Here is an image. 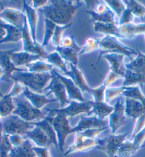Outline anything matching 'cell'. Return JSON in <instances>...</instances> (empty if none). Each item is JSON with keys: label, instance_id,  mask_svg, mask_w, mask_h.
Listing matches in <instances>:
<instances>
[{"label": "cell", "instance_id": "obj_46", "mask_svg": "<svg viewBox=\"0 0 145 157\" xmlns=\"http://www.w3.org/2000/svg\"><path fill=\"white\" fill-rule=\"evenodd\" d=\"M109 129L108 126L104 128H93V129H89L85 131L81 132L86 139L90 140H96V137L101 135L102 132L106 131Z\"/></svg>", "mask_w": 145, "mask_h": 157}, {"label": "cell", "instance_id": "obj_9", "mask_svg": "<svg viewBox=\"0 0 145 157\" xmlns=\"http://www.w3.org/2000/svg\"><path fill=\"white\" fill-rule=\"evenodd\" d=\"M0 20L22 30L26 22V14L15 8H5L0 13Z\"/></svg>", "mask_w": 145, "mask_h": 157}, {"label": "cell", "instance_id": "obj_1", "mask_svg": "<svg viewBox=\"0 0 145 157\" xmlns=\"http://www.w3.org/2000/svg\"><path fill=\"white\" fill-rule=\"evenodd\" d=\"M49 3L39 11L45 16V18L58 25L71 24L76 11L82 6V1L71 0H52Z\"/></svg>", "mask_w": 145, "mask_h": 157}, {"label": "cell", "instance_id": "obj_8", "mask_svg": "<svg viewBox=\"0 0 145 157\" xmlns=\"http://www.w3.org/2000/svg\"><path fill=\"white\" fill-rule=\"evenodd\" d=\"M114 106V110L109 116L108 127L111 128L113 135L118 131V129L125 124L126 115L125 110V104L120 97H118Z\"/></svg>", "mask_w": 145, "mask_h": 157}, {"label": "cell", "instance_id": "obj_13", "mask_svg": "<svg viewBox=\"0 0 145 157\" xmlns=\"http://www.w3.org/2000/svg\"><path fill=\"white\" fill-rule=\"evenodd\" d=\"M46 90H50V94L53 93L54 94L57 100L60 103L61 106H66L70 103L65 86L62 82L54 75L53 79L50 82Z\"/></svg>", "mask_w": 145, "mask_h": 157}, {"label": "cell", "instance_id": "obj_51", "mask_svg": "<svg viewBox=\"0 0 145 157\" xmlns=\"http://www.w3.org/2000/svg\"><path fill=\"white\" fill-rule=\"evenodd\" d=\"M110 9H111L107 5L105 1H98L91 11H94V13L97 14H103L108 11Z\"/></svg>", "mask_w": 145, "mask_h": 157}, {"label": "cell", "instance_id": "obj_5", "mask_svg": "<svg viewBox=\"0 0 145 157\" xmlns=\"http://www.w3.org/2000/svg\"><path fill=\"white\" fill-rule=\"evenodd\" d=\"M4 134L7 135H19L26 136L27 133L35 128L34 123L27 122L18 116L11 114L1 118Z\"/></svg>", "mask_w": 145, "mask_h": 157}, {"label": "cell", "instance_id": "obj_35", "mask_svg": "<svg viewBox=\"0 0 145 157\" xmlns=\"http://www.w3.org/2000/svg\"><path fill=\"white\" fill-rule=\"evenodd\" d=\"M145 83V76L139 73L133 72L132 71H126L124 76V81L122 86L131 87L136 84H143Z\"/></svg>", "mask_w": 145, "mask_h": 157}, {"label": "cell", "instance_id": "obj_7", "mask_svg": "<svg viewBox=\"0 0 145 157\" xmlns=\"http://www.w3.org/2000/svg\"><path fill=\"white\" fill-rule=\"evenodd\" d=\"M128 132L121 135H112L103 139H99V145L96 149L103 151L109 157H115L116 154L124 142Z\"/></svg>", "mask_w": 145, "mask_h": 157}, {"label": "cell", "instance_id": "obj_60", "mask_svg": "<svg viewBox=\"0 0 145 157\" xmlns=\"http://www.w3.org/2000/svg\"><path fill=\"white\" fill-rule=\"evenodd\" d=\"M3 135H4V132H3V128H2V122L0 121V144L2 141V138H3Z\"/></svg>", "mask_w": 145, "mask_h": 157}, {"label": "cell", "instance_id": "obj_43", "mask_svg": "<svg viewBox=\"0 0 145 157\" xmlns=\"http://www.w3.org/2000/svg\"><path fill=\"white\" fill-rule=\"evenodd\" d=\"M126 89V87H107L105 91V101L108 103L113 99L119 97L120 95H123V92Z\"/></svg>", "mask_w": 145, "mask_h": 157}, {"label": "cell", "instance_id": "obj_48", "mask_svg": "<svg viewBox=\"0 0 145 157\" xmlns=\"http://www.w3.org/2000/svg\"><path fill=\"white\" fill-rule=\"evenodd\" d=\"M135 16L133 15V13L129 9L126 8L124 12L123 13L122 15L120 17V20L118 23V26L121 25H129L131 24L134 20Z\"/></svg>", "mask_w": 145, "mask_h": 157}, {"label": "cell", "instance_id": "obj_22", "mask_svg": "<svg viewBox=\"0 0 145 157\" xmlns=\"http://www.w3.org/2000/svg\"><path fill=\"white\" fill-rule=\"evenodd\" d=\"M0 27L4 28L6 32V36L0 40V44L18 42L22 40V30L4 23L1 20H0Z\"/></svg>", "mask_w": 145, "mask_h": 157}, {"label": "cell", "instance_id": "obj_21", "mask_svg": "<svg viewBox=\"0 0 145 157\" xmlns=\"http://www.w3.org/2000/svg\"><path fill=\"white\" fill-rule=\"evenodd\" d=\"M55 51L58 52L62 58L66 62H68L69 64L77 66L78 56L81 51V47L77 46V44L75 43L72 47H69V48H65V47L59 46L56 47Z\"/></svg>", "mask_w": 145, "mask_h": 157}, {"label": "cell", "instance_id": "obj_11", "mask_svg": "<svg viewBox=\"0 0 145 157\" xmlns=\"http://www.w3.org/2000/svg\"><path fill=\"white\" fill-rule=\"evenodd\" d=\"M52 73L62 82L66 89L69 99L79 102L87 101L84 97H83L82 92L81 91V90L77 86V85L73 82V80L70 78H66L65 76L62 75L54 69L52 71Z\"/></svg>", "mask_w": 145, "mask_h": 157}, {"label": "cell", "instance_id": "obj_45", "mask_svg": "<svg viewBox=\"0 0 145 157\" xmlns=\"http://www.w3.org/2000/svg\"><path fill=\"white\" fill-rule=\"evenodd\" d=\"M14 147L9 141V135L4 134L2 141L0 144V157H9V153Z\"/></svg>", "mask_w": 145, "mask_h": 157}, {"label": "cell", "instance_id": "obj_53", "mask_svg": "<svg viewBox=\"0 0 145 157\" xmlns=\"http://www.w3.org/2000/svg\"><path fill=\"white\" fill-rule=\"evenodd\" d=\"M121 77L120 75H118V74H116L115 73L113 72V71H110L107 75L106 76L105 79H104L103 82V85L104 87H106V88L108 87L109 85L112 84V83L115 82L116 80H118L119 78H120Z\"/></svg>", "mask_w": 145, "mask_h": 157}, {"label": "cell", "instance_id": "obj_33", "mask_svg": "<svg viewBox=\"0 0 145 157\" xmlns=\"http://www.w3.org/2000/svg\"><path fill=\"white\" fill-rule=\"evenodd\" d=\"M142 147L137 146L132 141H126L123 143L116 154L115 157H132Z\"/></svg>", "mask_w": 145, "mask_h": 157}, {"label": "cell", "instance_id": "obj_26", "mask_svg": "<svg viewBox=\"0 0 145 157\" xmlns=\"http://www.w3.org/2000/svg\"><path fill=\"white\" fill-rule=\"evenodd\" d=\"M99 145V140H90L86 139L84 142H81L79 144H72L68 147L65 153L64 154L65 156L70 155V154L78 153V152H82L88 151L89 149L96 148Z\"/></svg>", "mask_w": 145, "mask_h": 157}, {"label": "cell", "instance_id": "obj_56", "mask_svg": "<svg viewBox=\"0 0 145 157\" xmlns=\"http://www.w3.org/2000/svg\"><path fill=\"white\" fill-rule=\"evenodd\" d=\"M76 43L74 39V37L72 35H67L62 38V40L60 47H65V48H69V47H72Z\"/></svg>", "mask_w": 145, "mask_h": 157}, {"label": "cell", "instance_id": "obj_12", "mask_svg": "<svg viewBox=\"0 0 145 157\" xmlns=\"http://www.w3.org/2000/svg\"><path fill=\"white\" fill-rule=\"evenodd\" d=\"M15 49L8 51H0V68L4 73V76L11 79V75L15 72H27L26 69L16 67L11 59V55Z\"/></svg>", "mask_w": 145, "mask_h": 157}, {"label": "cell", "instance_id": "obj_18", "mask_svg": "<svg viewBox=\"0 0 145 157\" xmlns=\"http://www.w3.org/2000/svg\"><path fill=\"white\" fill-rule=\"evenodd\" d=\"M125 110L127 117L137 119L145 113V105L141 101L125 98Z\"/></svg>", "mask_w": 145, "mask_h": 157}, {"label": "cell", "instance_id": "obj_25", "mask_svg": "<svg viewBox=\"0 0 145 157\" xmlns=\"http://www.w3.org/2000/svg\"><path fill=\"white\" fill-rule=\"evenodd\" d=\"M94 31L105 34V35L115 36L118 38H122L118 23H94Z\"/></svg>", "mask_w": 145, "mask_h": 157}, {"label": "cell", "instance_id": "obj_10", "mask_svg": "<svg viewBox=\"0 0 145 157\" xmlns=\"http://www.w3.org/2000/svg\"><path fill=\"white\" fill-rule=\"evenodd\" d=\"M94 105V101H87L84 102H79L77 101H71L68 106L62 109H55L57 111L65 114L66 117L73 118L81 113H91V109Z\"/></svg>", "mask_w": 145, "mask_h": 157}, {"label": "cell", "instance_id": "obj_38", "mask_svg": "<svg viewBox=\"0 0 145 157\" xmlns=\"http://www.w3.org/2000/svg\"><path fill=\"white\" fill-rule=\"evenodd\" d=\"M125 98H129L141 101L145 105V95L142 92L139 86L126 87V89L123 94Z\"/></svg>", "mask_w": 145, "mask_h": 157}, {"label": "cell", "instance_id": "obj_39", "mask_svg": "<svg viewBox=\"0 0 145 157\" xmlns=\"http://www.w3.org/2000/svg\"><path fill=\"white\" fill-rule=\"evenodd\" d=\"M123 2L125 4L126 8L129 9L132 12L133 15L139 18L141 20H143L145 16V6L144 5L135 0H125Z\"/></svg>", "mask_w": 145, "mask_h": 157}, {"label": "cell", "instance_id": "obj_14", "mask_svg": "<svg viewBox=\"0 0 145 157\" xmlns=\"http://www.w3.org/2000/svg\"><path fill=\"white\" fill-rule=\"evenodd\" d=\"M106 123L105 121L99 119L96 116H91V117H82L77 125L75 127L72 128V133L82 132L85 130L93 129V128H99L107 127Z\"/></svg>", "mask_w": 145, "mask_h": 157}, {"label": "cell", "instance_id": "obj_36", "mask_svg": "<svg viewBox=\"0 0 145 157\" xmlns=\"http://www.w3.org/2000/svg\"><path fill=\"white\" fill-rule=\"evenodd\" d=\"M26 68L28 72L36 73L52 72V71L54 69L53 66L51 64L45 62L40 59L28 64V66H26Z\"/></svg>", "mask_w": 145, "mask_h": 157}, {"label": "cell", "instance_id": "obj_40", "mask_svg": "<svg viewBox=\"0 0 145 157\" xmlns=\"http://www.w3.org/2000/svg\"><path fill=\"white\" fill-rule=\"evenodd\" d=\"M45 34L43 37V40L42 42V47H46L48 45L50 40H52L54 33V30L56 28V24L54 23L53 21L48 20V19L45 18Z\"/></svg>", "mask_w": 145, "mask_h": 157}, {"label": "cell", "instance_id": "obj_30", "mask_svg": "<svg viewBox=\"0 0 145 157\" xmlns=\"http://www.w3.org/2000/svg\"><path fill=\"white\" fill-rule=\"evenodd\" d=\"M127 70L139 73L145 76V54L137 51V55L130 63L125 64Z\"/></svg>", "mask_w": 145, "mask_h": 157}, {"label": "cell", "instance_id": "obj_31", "mask_svg": "<svg viewBox=\"0 0 145 157\" xmlns=\"http://www.w3.org/2000/svg\"><path fill=\"white\" fill-rule=\"evenodd\" d=\"M22 42L23 51L33 54L37 42L33 41L27 21L25 23L24 27L22 29Z\"/></svg>", "mask_w": 145, "mask_h": 157}, {"label": "cell", "instance_id": "obj_61", "mask_svg": "<svg viewBox=\"0 0 145 157\" xmlns=\"http://www.w3.org/2000/svg\"><path fill=\"white\" fill-rule=\"evenodd\" d=\"M4 76V73H3V71H2V70L1 69V68H0V79H1V78L3 77ZM4 97V95H3V94L1 92V91H0V97H1V98H2V97Z\"/></svg>", "mask_w": 145, "mask_h": 157}, {"label": "cell", "instance_id": "obj_19", "mask_svg": "<svg viewBox=\"0 0 145 157\" xmlns=\"http://www.w3.org/2000/svg\"><path fill=\"white\" fill-rule=\"evenodd\" d=\"M11 59L14 65L16 67H21V66H26L28 64L31 63L34 61L41 59L40 56L35 55L26 52H16L14 51L11 55Z\"/></svg>", "mask_w": 145, "mask_h": 157}, {"label": "cell", "instance_id": "obj_50", "mask_svg": "<svg viewBox=\"0 0 145 157\" xmlns=\"http://www.w3.org/2000/svg\"><path fill=\"white\" fill-rule=\"evenodd\" d=\"M25 86H23L22 84H21L19 82H14V85H13L12 89L11 90V91L9 92L8 94L9 96L12 97H19L21 94H23V91H24Z\"/></svg>", "mask_w": 145, "mask_h": 157}, {"label": "cell", "instance_id": "obj_57", "mask_svg": "<svg viewBox=\"0 0 145 157\" xmlns=\"http://www.w3.org/2000/svg\"><path fill=\"white\" fill-rule=\"evenodd\" d=\"M32 2V7L35 10H38V9L43 8L44 6H47L49 3V1L47 0H34Z\"/></svg>", "mask_w": 145, "mask_h": 157}, {"label": "cell", "instance_id": "obj_16", "mask_svg": "<svg viewBox=\"0 0 145 157\" xmlns=\"http://www.w3.org/2000/svg\"><path fill=\"white\" fill-rule=\"evenodd\" d=\"M50 94V92L47 93L46 94L35 93V92H32L31 90H30L28 87H26L24 91L23 92V96L32 104V105L34 106L35 108L39 109V110H40L42 108H43V106H46L47 104L58 101L56 99H47V96H48Z\"/></svg>", "mask_w": 145, "mask_h": 157}, {"label": "cell", "instance_id": "obj_2", "mask_svg": "<svg viewBox=\"0 0 145 157\" xmlns=\"http://www.w3.org/2000/svg\"><path fill=\"white\" fill-rule=\"evenodd\" d=\"M53 78L52 72L36 73L29 72H15L11 79L28 87L32 92L41 94Z\"/></svg>", "mask_w": 145, "mask_h": 157}, {"label": "cell", "instance_id": "obj_49", "mask_svg": "<svg viewBox=\"0 0 145 157\" xmlns=\"http://www.w3.org/2000/svg\"><path fill=\"white\" fill-rule=\"evenodd\" d=\"M145 127V113L143 114L142 116H140L137 118L135 123V127L133 128L132 133V139L136 136L138 133L141 131Z\"/></svg>", "mask_w": 145, "mask_h": 157}, {"label": "cell", "instance_id": "obj_34", "mask_svg": "<svg viewBox=\"0 0 145 157\" xmlns=\"http://www.w3.org/2000/svg\"><path fill=\"white\" fill-rule=\"evenodd\" d=\"M86 12L91 16V21L94 23L99 22L104 23H115V14L113 13V11L110 9L108 11L103 14H97L94 13V11H87Z\"/></svg>", "mask_w": 145, "mask_h": 157}, {"label": "cell", "instance_id": "obj_41", "mask_svg": "<svg viewBox=\"0 0 145 157\" xmlns=\"http://www.w3.org/2000/svg\"><path fill=\"white\" fill-rule=\"evenodd\" d=\"M100 39L96 37H88L85 40L84 45L81 47V51L79 54V55H82L84 54H88L90 52H94L97 49H99Z\"/></svg>", "mask_w": 145, "mask_h": 157}, {"label": "cell", "instance_id": "obj_52", "mask_svg": "<svg viewBox=\"0 0 145 157\" xmlns=\"http://www.w3.org/2000/svg\"><path fill=\"white\" fill-rule=\"evenodd\" d=\"M9 141H10L11 144H12L14 147L20 146V145L24 143V142L27 140L25 136H22V135H9Z\"/></svg>", "mask_w": 145, "mask_h": 157}, {"label": "cell", "instance_id": "obj_4", "mask_svg": "<svg viewBox=\"0 0 145 157\" xmlns=\"http://www.w3.org/2000/svg\"><path fill=\"white\" fill-rule=\"evenodd\" d=\"M100 52L98 61L99 62L101 56L106 54H120L126 56L132 60V55H137V51L125 46L118 40V38L115 36L105 35L103 38L100 39L99 42Z\"/></svg>", "mask_w": 145, "mask_h": 157}, {"label": "cell", "instance_id": "obj_63", "mask_svg": "<svg viewBox=\"0 0 145 157\" xmlns=\"http://www.w3.org/2000/svg\"><path fill=\"white\" fill-rule=\"evenodd\" d=\"M144 36H145V33H144Z\"/></svg>", "mask_w": 145, "mask_h": 157}, {"label": "cell", "instance_id": "obj_44", "mask_svg": "<svg viewBox=\"0 0 145 157\" xmlns=\"http://www.w3.org/2000/svg\"><path fill=\"white\" fill-rule=\"evenodd\" d=\"M105 2L109 8L113 11V13L115 15L118 16L119 17H120L126 9V6L123 1H120V0H107V1H105Z\"/></svg>", "mask_w": 145, "mask_h": 157}, {"label": "cell", "instance_id": "obj_27", "mask_svg": "<svg viewBox=\"0 0 145 157\" xmlns=\"http://www.w3.org/2000/svg\"><path fill=\"white\" fill-rule=\"evenodd\" d=\"M33 146L27 139L20 146L14 147L9 153V157H36L35 152L33 150Z\"/></svg>", "mask_w": 145, "mask_h": 157}, {"label": "cell", "instance_id": "obj_32", "mask_svg": "<svg viewBox=\"0 0 145 157\" xmlns=\"http://www.w3.org/2000/svg\"><path fill=\"white\" fill-rule=\"evenodd\" d=\"M16 109L13 98L7 94L0 99V114L2 118L11 115Z\"/></svg>", "mask_w": 145, "mask_h": 157}, {"label": "cell", "instance_id": "obj_37", "mask_svg": "<svg viewBox=\"0 0 145 157\" xmlns=\"http://www.w3.org/2000/svg\"><path fill=\"white\" fill-rule=\"evenodd\" d=\"M45 59H46L47 63L51 64L53 66H54L59 68V69L63 71L64 73L68 71L65 60L62 58V56L59 55L58 52L54 51L50 54H48Z\"/></svg>", "mask_w": 145, "mask_h": 157}, {"label": "cell", "instance_id": "obj_59", "mask_svg": "<svg viewBox=\"0 0 145 157\" xmlns=\"http://www.w3.org/2000/svg\"><path fill=\"white\" fill-rule=\"evenodd\" d=\"M6 30L2 28V27H0V40L3 39V38L6 36Z\"/></svg>", "mask_w": 145, "mask_h": 157}, {"label": "cell", "instance_id": "obj_20", "mask_svg": "<svg viewBox=\"0 0 145 157\" xmlns=\"http://www.w3.org/2000/svg\"><path fill=\"white\" fill-rule=\"evenodd\" d=\"M23 8L26 13V16L30 34H31L33 41L37 42L36 33L38 21V16L37 11L33 9L31 6H30L29 4H28L26 1H23Z\"/></svg>", "mask_w": 145, "mask_h": 157}, {"label": "cell", "instance_id": "obj_54", "mask_svg": "<svg viewBox=\"0 0 145 157\" xmlns=\"http://www.w3.org/2000/svg\"><path fill=\"white\" fill-rule=\"evenodd\" d=\"M33 150L35 152L36 157H53L48 147H33Z\"/></svg>", "mask_w": 145, "mask_h": 157}, {"label": "cell", "instance_id": "obj_58", "mask_svg": "<svg viewBox=\"0 0 145 157\" xmlns=\"http://www.w3.org/2000/svg\"><path fill=\"white\" fill-rule=\"evenodd\" d=\"M85 140H86V138H85V137L83 136V135L81 132L75 133V140H74L73 144H79V143H81V142H84Z\"/></svg>", "mask_w": 145, "mask_h": 157}, {"label": "cell", "instance_id": "obj_15", "mask_svg": "<svg viewBox=\"0 0 145 157\" xmlns=\"http://www.w3.org/2000/svg\"><path fill=\"white\" fill-rule=\"evenodd\" d=\"M124 55L120 54H106L103 57L110 64L111 71L120 75L121 78H124L126 73L125 64H124Z\"/></svg>", "mask_w": 145, "mask_h": 157}, {"label": "cell", "instance_id": "obj_17", "mask_svg": "<svg viewBox=\"0 0 145 157\" xmlns=\"http://www.w3.org/2000/svg\"><path fill=\"white\" fill-rule=\"evenodd\" d=\"M70 70L65 73V75L70 77L82 92H86L91 94L93 88L90 87L89 85L87 84V80L85 79L84 75H83L82 71L77 68V66L70 64Z\"/></svg>", "mask_w": 145, "mask_h": 157}, {"label": "cell", "instance_id": "obj_55", "mask_svg": "<svg viewBox=\"0 0 145 157\" xmlns=\"http://www.w3.org/2000/svg\"><path fill=\"white\" fill-rule=\"evenodd\" d=\"M132 142L137 146L143 147V144L145 142V127L132 139Z\"/></svg>", "mask_w": 145, "mask_h": 157}, {"label": "cell", "instance_id": "obj_29", "mask_svg": "<svg viewBox=\"0 0 145 157\" xmlns=\"http://www.w3.org/2000/svg\"><path fill=\"white\" fill-rule=\"evenodd\" d=\"M33 123H34V125L40 127L42 130H43L47 137H48L50 142V145H54L57 150H58V137H57V134L55 131H54L53 127L50 124V123L44 118L42 120Z\"/></svg>", "mask_w": 145, "mask_h": 157}, {"label": "cell", "instance_id": "obj_42", "mask_svg": "<svg viewBox=\"0 0 145 157\" xmlns=\"http://www.w3.org/2000/svg\"><path fill=\"white\" fill-rule=\"evenodd\" d=\"M72 25V23L71 24H69L67 25H56L55 30H54V35L52 38V44L54 47H58L60 46L62 40V35L64 32L65 31L66 29L70 28Z\"/></svg>", "mask_w": 145, "mask_h": 157}, {"label": "cell", "instance_id": "obj_23", "mask_svg": "<svg viewBox=\"0 0 145 157\" xmlns=\"http://www.w3.org/2000/svg\"><path fill=\"white\" fill-rule=\"evenodd\" d=\"M27 139L31 140L39 147H48L50 142L45 132L40 127L35 125V128L26 135Z\"/></svg>", "mask_w": 145, "mask_h": 157}, {"label": "cell", "instance_id": "obj_6", "mask_svg": "<svg viewBox=\"0 0 145 157\" xmlns=\"http://www.w3.org/2000/svg\"><path fill=\"white\" fill-rule=\"evenodd\" d=\"M14 102L16 109L12 114L18 116L23 121L33 123V121L45 118L43 112L35 108L23 95L16 97Z\"/></svg>", "mask_w": 145, "mask_h": 157}, {"label": "cell", "instance_id": "obj_28", "mask_svg": "<svg viewBox=\"0 0 145 157\" xmlns=\"http://www.w3.org/2000/svg\"><path fill=\"white\" fill-rule=\"evenodd\" d=\"M114 110V106L109 105L106 101H100V102H94L93 108L91 109V113H94L96 117L102 121L111 115V113Z\"/></svg>", "mask_w": 145, "mask_h": 157}, {"label": "cell", "instance_id": "obj_3", "mask_svg": "<svg viewBox=\"0 0 145 157\" xmlns=\"http://www.w3.org/2000/svg\"><path fill=\"white\" fill-rule=\"evenodd\" d=\"M50 114L45 117L53 126L57 134L58 142V151L61 153L64 151L66 137L72 134V128L70 127L68 117L65 114L57 111L55 109H46Z\"/></svg>", "mask_w": 145, "mask_h": 157}, {"label": "cell", "instance_id": "obj_62", "mask_svg": "<svg viewBox=\"0 0 145 157\" xmlns=\"http://www.w3.org/2000/svg\"><path fill=\"white\" fill-rule=\"evenodd\" d=\"M1 118H2V116H1V114H0V121H1Z\"/></svg>", "mask_w": 145, "mask_h": 157}, {"label": "cell", "instance_id": "obj_47", "mask_svg": "<svg viewBox=\"0 0 145 157\" xmlns=\"http://www.w3.org/2000/svg\"><path fill=\"white\" fill-rule=\"evenodd\" d=\"M106 87L103 85L96 88H93L91 94L93 96L94 102L105 101V91Z\"/></svg>", "mask_w": 145, "mask_h": 157}, {"label": "cell", "instance_id": "obj_24", "mask_svg": "<svg viewBox=\"0 0 145 157\" xmlns=\"http://www.w3.org/2000/svg\"><path fill=\"white\" fill-rule=\"evenodd\" d=\"M123 39H133L137 35L145 33V23L139 24L131 23L129 25L118 26Z\"/></svg>", "mask_w": 145, "mask_h": 157}]
</instances>
